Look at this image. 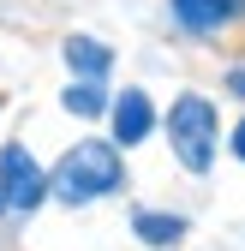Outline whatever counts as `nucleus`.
<instances>
[{
    "label": "nucleus",
    "instance_id": "obj_10",
    "mask_svg": "<svg viewBox=\"0 0 245 251\" xmlns=\"http://www.w3.org/2000/svg\"><path fill=\"white\" fill-rule=\"evenodd\" d=\"M0 209H6V192H0Z\"/></svg>",
    "mask_w": 245,
    "mask_h": 251
},
{
    "label": "nucleus",
    "instance_id": "obj_8",
    "mask_svg": "<svg viewBox=\"0 0 245 251\" xmlns=\"http://www.w3.org/2000/svg\"><path fill=\"white\" fill-rule=\"evenodd\" d=\"M66 108H72V114H102V90H96V78L72 84V90H66Z\"/></svg>",
    "mask_w": 245,
    "mask_h": 251
},
{
    "label": "nucleus",
    "instance_id": "obj_1",
    "mask_svg": "<svg viewBox=\"0 0 245 251\" xmlns=\"http://www.w3.org/2000/svg\"><path fill=\"white\" fill-rule=\"evenodd\" d=\"M114 185H120L114 144H78V150H66V162L48 174V192L66 198V203H96V198L114 192Z\"/></svg>",
    "mask_w": 245,
    "mask_h": 251
},
{
    "label": "nucleus",
    "instance_id": "obj_3",
    "mask_svg": "<svg viewBox=\"0 0 245 251\" xmlns=\"http://www.w3.org/2000/svg\"><path fill=\"white\" fill-rule=\"evenodd\" d=\"M0 192H6V209H36L48 198V174L30 162V150H6L0 155Z\"/></svg>",
    "mask_w": 245,
    "mask_h": 251
},
{
    "label": "nucleus",
    "instance_id": "obj_2",
    "mask_svg": "<svg viewBox=\"0 0 245 251\" xmlns=\"http://www.w3.org/2000/svg\"><path fill=\"white\" fill-rule=\"evenodd\" d=\"M168 132H173V155L192 174H203L209 162H216V108H209L203 96H179L168 108Z\"/></svg>",
    "mask_w": 245,
    "mask_h": 251
},
{
    "label": "nucleus",
    "instance_id": "obj_4",
    "mask_svg": "<svg viewBox=\"0 0 245 251\" xmlns=\"http://www.w3.org/2000/svg\"><path fill=\"white\" fill-rule=\"evenodd\" d=\"M149 120H156L149 96H144V90H126V96H120V108H114V132H120V144L149 138Z\"/></svg>",
    "mask_w": 245,
    "mask_h": 251
},
{
    "label": "nucleus",
    "instance_id": "obj_7",
    "mask_svg": "<svg viewBox=\"0 0 245 251\" xmlns=\"http://www.w3.org/2000/svg\"><path fill=\"white\" fill-rule=\"evenodd\" d=\"M108 60H114V54H108L96 36H72V42H66V66L84 72V78H102V72H108Z\"/></svg>",
    "mask_w": 245,
    "mask_h": 251
},
{
    "label": "nucleus",
    "instance_id": "obj_9",
    "mask_svg": "<svg viewBox=\"0 0 245 251\" xmlns=\"http://www.w3.org/2000/svg\"><path fill=\"white\" fill-rule=\"evenodd\" d=\"M233 150H239V155H245V120H239V132H233Z\"/></svg>",
    "mask_w": 245,
    "mask_h": 251
},
{
    "label": "nucleus",
    "instance_id": "obj_5",
    "mask_svg": "<svg viewBox=\"0 0 245 251\" xmlns=\"http://www.w3.org/2000/svg\"><path fill=\"white\" fill-rule=\"evenodd\" d=\"M239 12V0H173V18L186 30H216Z\"/></svg>",
    "mask_w": 245,
    "mask_h": 251
},
{
    "label": "nucleus",
    "instance_id": "obj_6",
    "mask_svg": "<svg viewBox=\"0 0 245 251\" xmlns=\"http://www.w3.org/2000/svg\"><path fill=\"white\" fill-rule=\"evenodd\" d=\"M132 227H138L144 245H179L186 239V222H179V215H156V209H138Z\"/></svg>",
    "mask_w": 245,
    "mask_h": 251
}]
</instances>
